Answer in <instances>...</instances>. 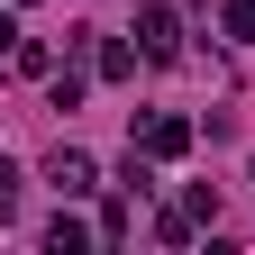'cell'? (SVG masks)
Masks as SVG:
<instances>
[{
	"mask_svg": "<svg viewBox=\"0 0 255 255\" xmlns=\"http://www.w3.org/2000/svg\"><path fill=\"white\" fill-rule=\"evenodd\" d=\"M18 182H27V164H9V155H0V210L18 201Z\"/></svg>",
	"mask_w": 255,
	"mask_h": 255,
	"instance_id": "7c38bea8",
	"label": "cell"
},
{
	"mask_svg": "<svg viewBox=\"0 0 255 255\" xmlns=\"http://www.w3.org/2000/svg\"><path fill=\"white\" fill-rule=\"evenodd\" d=\"M219 27H228L237 46H255V0H219Z\"/></svg>",
	"mask_w": 255,
	"mask_h": 255,
	"instance_id": "ba28073f",
	"label": "cell"
},
{
	"mask_svg": "<svg viewBox=\"0 0 255 255\" xmlns=\"http://www.w3.org/2000/svg\"><path fill=\"white\" fill-rule=\"evenodd\" d=\"M9 64H18L27 82H46V73H55V46H37V37H18V55H9Z\"/></svg>",
	"mask_w": 255,
	"mask_h": 255,
	"instance_id": "9c48e42d",
	"label": "cell"
},
{
	"mask_svg": "<svg viewBox=\"0 0 255 255\" xmlns=\"http://www.w3.org/2000/svg\"><path fill=\"white\" fill-rule=\"evenodd\" d=\"M137 64H146V46H128V37H91V73H101V82H128Z\"/></svg>",
	"mask_w": 255,
	"mask_h": 255,
	"instance_id": "277c9868",
	"label": "cell"
},
{
	"mask_svg": "<svg viewBox=\"0 0 255 255\" xmlns=\"http://www.w3.org/2000/svg\"><path fill=\"white\" fill-rule=\"evenodd\" d=\"M46 101H55V110H82V73H73V64H55V73H46Z\"/></svg>",
	"mask_w": 255,
	"mask_h": 255,
	"instance_id": "8992f818",
	"label": "cell"
},
{
	"mask_svg": "<svg viewBox=\"0 0 255 255\" xmlns=\"http://www.w3.org/2000/svg\"><path fill=\"white\" fill-rule=\"evenodd\" d=\"M0 55H18V18L9 9H0Z\"/></svg>",
	"mask_w": 255,
	"mask_h": 255,
	"instance_id": "4fadbf2b",
	"label": "cell"
},
{
	"mask_svg": "<svg viewBox=\"0 0 255 255\" xmlns=\"http://www.w3.org/2000/svg\"><path fill=\"white\" fill-rule=\"evenodd\" d=\"M191 228H201L191 210H155V246H191Z\"/></svg>",
	"mask_w": 255,
	"mask_h": 255,
	"instance_id": "52a82bcc",
	"label": "cell"
},
{
	"mask_svg": "<svg viewBox=\"0 0 255 255\" xmlns=\"http://www.w3.org/2000/svg\"><path fill=\"white\" fill-rule=\"evenodd\" d=\"M119 191H137V201L155 191V155H146V146H137V155H128V164H119Z\"/></svg>",
	"mask_w": 255,
	"mask_h": 255,
	"instance_id": "30bf717a",
	"label": "cell"
},
{
	"mask_svg": "<svg viewBox=\"0 0 255 255\" xmlns=\"http://www.w3.org/2000/svg\"><path fill=\"white\" fill-rule=\"evenodd\" d=\"M9 9H37V0H9Z\"/></svg>",
	"mask_w": 255,
	"mask_h": 255,
	"instance_id": "5bb4252c",
	"label": "cell"
},
{
	"mask_svg": "<svg viewBox=\"0 0 255 255\" xmlns=\"http://www.w3.org/2000/svg\"><path fill=\"white\" fill-rule=\"evenodd\" d=\"M137 146L155 155V164H173V155H191V119H182V110H155V119L137 128Z\"/></svg>",
	"mask_w": 255,
	"mask_h": 255,
	"instance_id": "3957f363",
	"label": "cell"
},
{
	"mask_svg": "<svg viewBox=\"0 0 255 255\" xmlns=\"http://www.w3.org/2000/svg\"><path fill=\"white\" fill-rule=\"evenodd\" d=\"M128 37L146 46V64H173V55H182V9H164V0H146Z\"/></svg>",
	"mask_w": 255,
	"mask_h": 255,
	"instance_id": "6da1fadb",
	"label": "cell"
},
{
	"mask_svg": "<svg viewBox=\"0 0 255 255\" xmlns=\"http://www.w3.org/2000/svg\"><path fill=\"white\" fill-rule=\"evenodd\" d=\"M46 246H55V255H82V246H91V228H82L73 210H55V219H46Z\"/></svg>",
	"mask_w": 255,
	"mask_h": 255,
	"instance_id": "5b68a950",
	"label": "cell"
},
{
	"mask_svg": "<svg viewBox=\"0 0 255 255\" xmlns=\"http://www.w3.org/2000/svg\"><path fill=\"white\" fill-rule=\"evenodd\" d=\"M46 182H55V201H91V191H101V164H91L82 146H55L46 155Z\"/></svg>",
	"mask_w": 255,
	"mask_h": 255,
	"instance_id": "7a4b0ae2",
	"label": "cell"
},
{
	"mask_svg": "<svg viewBox=\"0 0 255 255\" xmlns=\"http://www.w3.org/2000/svg\"><path fill=\"white\" fill-rule=\"evenodd\" d=\"M128 228H137V210H128V201H101V237H110V246H119V237H128Z\"/></svg>",
	"mask_w": 255,
	"mask_h": 255,
	"instance_id": "8fae6325",
	"label": "cell"
}]
</instances>
